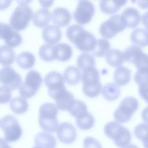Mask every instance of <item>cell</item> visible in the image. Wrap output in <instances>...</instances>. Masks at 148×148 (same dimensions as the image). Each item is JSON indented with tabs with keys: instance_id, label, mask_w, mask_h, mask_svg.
<instances>
[{
	"instance_id": "obj_1",
	"label": "cell",
	"mask_w": 148,
	"mask_h": 148,
	"mask_svg": "<svg viewBox=\"0 0 148 148\" xmlns=\"http://www.w3.org/2000/svg\"><path fill=\"white\" fill-rule=\"evenodd\" d=\"M66 35L68 39L83 52L92 51L97 45V40L94 35L79 24L68 27Z\"/></svg>"
},
{
	"instance_id": "obj_2",
	"label": "cell",
	"mask_w": 148,
	"mask_h": 148,
	"mask_svg": "<svg viewBox=\"0 0 148 148\" xmlns=\"http://www.w3.org/2000/svg\"><path fill=\"white\" fill-rule=\"evenodd\" d=\"M39 111L38 121L40 128L47 132H56L60 125L57 118L58 108L56 105L50 102L44 103L40 105Z\"/></svg>"
},
{
	"instance_id": "obj_3",
	"label": "cell",
	"mask_w": 148,
	"mask_h": 148,
	"mask_svg": "<svg viewBox=\"0 0 148 148\" xmlns=\"http://www.w3.org/2000/svg\"><path fill=\"white\" fill-rule=\"evenodd\" d=\"M82 90L90 98L97 97L102 90L99 80V74L95 67H90L83 70L82 74Z\"/></svg>"
},
{
	"instance_id": "obj_4",
	"label": "cell",
	"mask_w": 148,
	"mask_h": 148,
	"mask_svg": "<svg viewBox=\"0 0 148 148\" xmlns=\"http://www.w3.org/2000/svg\"><path fill=\"white\" fill-rule=\"evenodd\" d=\"M104 132L119 147H124L130 145L131 140L130 131L116 121L106 123L104 127Z\"/></svg>"
},
{
	"instance_id": "obj_5",
	"label": "cell",
	"mask_w": 148,
	"mask_h": 148,
	"mask_svg": "<svg viewBox=\"0 0 148 148\" xmlns=\"http://www.w3.org/2000/svg\"><path fill=\"white\" fill-rule=\"evenodd\" d=\"M18 2L20 4L12 14L9 23L14 29L21 31L27 28L34 16L33 11L27 3V1H19Z\"/></svg>"
},
{
	"instance_id": "obj_6",
	"label": "cell",
	"mask_w": 148,
	"mask_h": 148,
	"mask_svg": "<svg viewBox=\"0 0 148 148\" xmlns=\"http://www.w3.org/2000/svg\"><path fill=\"white\" fill-rule=\"evenodd\" d=\"M42 82V77L38 71H29L25 76V80L19 87L20 95L25 98L32 97L39 90Z\"/></svg>"
},
{
	"instance_id": "obj_7",
	"label": "cell",
	"mask_w": 148,
	"mask_h": 148,
	"mask_svg": "<svg viewBox=\"0 0 148 148\" xmlns=\"http://www.w3.org/2000/svg\"><path fill=\"white\" fill-rule=\"evenodd\" d=\"M139 103L138 100L133 97H127L121 101L118 108L113 113L115 120L120 123L128 121L134 113L138 109Z\"/></svg>"
},
{
	"instance_id": "obj_8",
	"label": "cell",
	"mask_w": 148,
	"mask_h": 148,
	"mask_svg": "<svg viewBox=\"0 0 148 148\" xmlns=\"http://www.w3.org/2000/svg\"><path fill=\"white\" fill-rule=\"evenodd\" d=\"M1 128L5 139L9 142L18 140L22 135L23 130L17 120L12 115H6L1 119Z\"/></svg>"
},
{
	"instance_id": "obj_9",
	"label": "cell",
	"mask_w": 148,
	"mask_h": 148,
	"mask_svg": "<svg viewBox=\"0 0 148 148\" xmlns=\"http://www.w3.org/2000/svg\"><path fill=\"white\" fill-rule=\"evenodd\" d=\"M126 27L121 15L113 14L103 22L99 27L100 34L105 39H110Z\"/></svg>"
},
{
	"instance_id": "obj_10",
	"label": "cell",
	"mask_w": 148,
	"mask_h": 148,
	"mask_svg": "<svg viewBox=\"0 0 148 148\" xmlns=\"http://www.w3.org/2000/svg\"><path fill=\"white\" fill-rule=\"evenodd\" d=\"M123 53L124 61L134 64L137 69L148 67V54L143 53L140 47L131 45L126 48Z\"/></svg>"
},
{
	"instance_id": "obj_11",
	"label": "cell",
	"mask_w": 148,
	"mask_h": 148,
	"mask_svg": "<svg viewBox=\"0 0 148 148\" xmlns=\"http://www.w3.org/2000/svg\"><path fill=\"white\" fill-rule=\"evenodd\" d=\"M95 12L94 4L90 1H79L73 13L75 21L80 25L89 23Z\"/></svg>"
},
{
	"instance_id": "obj_12",
	"label": "cell",
	"mask_w": 148,
	"mask_h": 148,
	"mask_svg": "<svg viewBox=\"0 0 148 148\" xmlns=\"http://www.w3.org/2000/svg\"><path fill=\"white\" fill-rule=\"evenodd\" d=\"M45 85L48 87L49 95L53 99L60 92L66 89L64 77L58 72L51 71L45 77Z\"/></svg>"
},
{
	"instance_id": "obj_13",
	"label": "cell",
	"mask_w": 148,
	"mask_h": 148,
	"mask_svg": "<svg viewBox=\"0 0 148 148\" xmlns=\"http://www.w3.org/2000/svg\"><path fill=\"white\" fill-rule=\"evenodd\" d=\"M0 81L1 84L11 90L20 87L22 79L20 75L10 66L2 68L0 71Z\"/></svg>"
},
{
	"instance_id": "obj_14",
	"label": "cell",
	"mask_w": 148,
	"mask_h": 148,
	"mask_svg": "<svg viewBox=\"0 0 148 148\" xmlns=\"http://www.w3.org/2000/svg\"><path fill=\"white\" fill-rule=\"evenodd\" d=\"M0 37L10 47H16L21 44L23 39L20 34L9 25L1 23Z\"/></svg>"
},
{
	"instance_id": "obj_15",
	"label": "cell",
	"mask_w": 148,
	"mask_h": 148,
	"mask_svg": "<svg viewBox=\"0 0 148 148\" xmlns=\"http://www.w3.org/2000/svg\"><path fill=\"white\" fill-rule=\"evenodd\" d=\"M57 136L58 140L65 144H71L77 138V131L75 127L68 122L61 123L57 131Z\"/></svg>"
},
{
	"instance_id": "obj_16",
	"label": "cell",
	"mask_w": 148,
	"mask_h": 148,
	"mask_svg": "<svg viewBox=\"0 0 148 148\" xmlns=\"http://www.w3.org/2000/svg\"><path fill=\"white\" fill-rule=\"evenodd\" d=\"M51 20L54 25L57 27H65L70 23L71 14L67 9L63 7H58L51 12Z\"/></svg>"
},
{
	"instance_id": "obj_17",
	"label": "cell",
	"mask_w": 148,
	"mask_h": 148,
	"mask_svg": "<svg viewBox=\"0 0 148 148\" xmlns=\"http://www.w3.org/2000/svg\"><path fill=\"white\" fill-rule=\"evenodd\" d=\"M54 99L55 100L56 105L58 109L67 111L70 109L76 100L73 95L66 89L57 94Z\"/></svg>"
},
{
	"instance_id": "obj_18",
	"label": "cell",
	"mask_w": 148,
	"mask_h": 148,
	"mask_svg": "<svg viewBox=\"0 0 148 148\" xmlns=\"http://www.w3.org/2000/svg\"><path fill=\"white\" fill-rule=\"evenodd\" d=\"M121 16L126 27L131 28H136L141 20V16L139 11L133 7L125 9L122 12Z\"/></svg>"
},
{
	"instance_id": "obj_19",
	"label": "cell",
	"mask_w": 148,
	"mask_h": 148,
	"mask_svg": "<svg viewBox=\"0 0 148 148\" xmlns=\"http://www.w3.org/2000/svg\"><path fill=\"white\" fill-rule=\"evenodd\" d=\"M35 146L39 148H56L57 141L55 137L49 132H40L34 136Z\"/></svg>"
},
{
	"instance_id": "obj_20",
	"label": "cell",
	"mask_w": 148,
	"mask_h": 148,
	"mask_svg": "<svg viewBox=\"0 0 148 148\" xmlns=\"http://www.w3.org/2000/svg\"><path fill=\"white\" fill-rule=\"evenodd\" d=\"M61 36V29L54 25H50L44 28L42 32L43 39L47 44L49 45L57 43L60 40Z\"/></svg>"
},
{
	"instance_id": "obj_21",
	"label": "cell",
	"mask_w": 148,
	"mask_h": 148,
	"mask_svg": "<svg viewBox=\"0 0 148 148\" xmlns=\"http://www.w3.org/2000/svg\"><path fill=\"white\" fill-rule=\"evenodd\" d=\"M51 19V13L47 8H41L34 14L32 21L34 24L38 27H46Z\"/></svg>"
},
{
	"instance_id": "obj_22",
	"label": "cell",
	"mask_w": 148,
	"mask_h": 148,
	"mask_svg": "<svg viewBox=\"0 0 148 148\" xmlns=\"http://www.w3.org/2000/svg\"><path fill=\"white\" fill-rule=\"evenodd\" d=\"M130 39L134 45L139 47L148 46V32L143 28H136L132 31Z\"/></svg>"
},
{
	"instance_id": "obj_23",
	"label": "cell",
	"mask_w": 148,
	"mask_h": 148,
	"mask_svg": "<svg viewBox=\"0 0 148 148\" xmlns=\"http://www.w3.org/2000/svg\"><path fill=\"white\" fill-rule=\"evenodd\" d=\"M127 3V1L120 0H103L99 2V8L101 10L107 14H113Z\"/></svg>"
},
{
	"instance_id": "obj_24",
	"label": "cell",
	"mask_w": 148,
	"mask_h": 148,
	"mask_svg": "<svg viewBox=\"0 0 148 148\" xmlns=\"http://www.w3.org/2000/svg\"><path fill=\"white\" fill-rule=\"evenodd\" d=\"M105 57L108 64L114 67L121 66L124 61L123 53L118 49H109Z\"/></svg>"
},
{
	"instance_id": "obj_25",
	"label": "cell",
	"mask_w": 148,
	"mask_h": 148,
	"mask_svg": "<svg viewBox=\"0 0 148 148\" xmlns=\"http://www.w3.org/2000/svg\"><path fill=\"white\" fill-rule=\"evenodd\" d=\"M64 77L69 85L77 84L82 79L80 69L75 66H68L64 71Z\"/></svg>"
},
{
	"instance_id": "obj_26",
	"label": "cell",
	"mask_w": 148,
	"mask_h": 148,
	"mask_svg": "<svg viewBox=\"0 0 148 148\" xmlns=\"http://www.w3.org/2000/svg\"><path fill=\"white\" fill-rule=\"evenodd\" d=\"M131 71L125 66L117 68L113 74L115 83L120 86L126 85L131 80Z\"/></svg>"
},
{
	"instance_id": "obj_27",
	"label": "cell",
	"mask_w": 148,
	"mask_h": 148,
	"mask_svg": "<svg viewBox=\"0 0 148 148\" xmlns=\"http://www.w3.org/2000/svg\"><path fill=\"white\" fill-rule=\"evenodd\" d=\"M72 55V49L70 45L60 43L55 46V58L60 61L69 60Z\"/></svg>"
},
{
	"instance_id": "obj_28",
	"label": "cell",
	"mask_w": 148,
	"mask_h": 148,
	"mask_svg": "<svg viewBox=\"0 0 148 148\" xmlns=\"http://www.w3.org/2000/svg\"><path fill=\"white\" fill-rule=\"evenodd\" d=\"M101 92L105 99L114 101L119 98L120 94V89L116 83L110 82L103 86Z\"/></svg>"
},
{
	"instance_id": "obj_29",
	"label": "cell",
	"mask_w": 148,
	"mask_h": 148,
	"mask_svg": "<svg viewBox=\"0 0 148 148\" xmlns=\"http://www.w3.org/2000/svg\"><path fill=\"white\" fill-rule=\"evenodd\" d=\"M35 62V58L33 54L29 51H23L17 55L16 62L21 68L27 69L32 68Z\"/></svg>"
},
{
	"instance_id": "obj_30",
	"label": "cell",
	"mask_w": 148,
	"mask_h": 148,
	"mask_svg": "<svg viewBox=\"0 0 148 148\" xmlns=\"http://www.w3.org/2000/svg\"><path fill=\"white\" fill-rule=\"evenodd\" d=\"M15 60V53L12 47L2 45L0 49V62L2 65H10Z\"/></svg>"
},
{
	"instance_id": "obj_31",
	"label": "cell",
	"mask_w": 148,
	"mask_h": 148,
	"mask_svg": "<svg viewBox=\"0 0 148 148\" xmlns=\"http://www.w3.org/2000/svg\"><path fill=\"white\" fill-rule=\"evenodd\" d=\"M10 109L16 114H20L25 113L28 108V103L25 98L16 97L10 102Z\"/></svg>"
},
{
	"instance_id": "obj_32",
	"label": "cell",
	"mask_w": 148,
	"mask_h": 148,
	"mask_svg": "<svg viewBox=\"0 0 148 148\" xmlns=\"http://www.w3.org/2000/svg\"><path fill=\"white\" fill-rule=\"evenodd\" d=\"M76 125L77 127L83 130L91 129L94 124V118L88 111L76 118Z\"/></svg>"
},
{
	"instance_id": "obj_33",
	"label": "cell",
	"mask_w": 148,
	"mask_h": 148,
	"mask_svg": "<svg viewBox=\"0 0 148 148\" xmlns=\"http://www.w3.org/2000/svg\"><path fill=\"white\" fill-rule=\"evenodd\" d=\"M77 64L79 69L84 70L90 67H94L95 65V60L92 55L83 53L79 54L77 58Z\"/></svg>"
},
{
	"instance_id": "obj_34",
	"label": "cell",
	"mask_w": 148,
	"mask_h": 148,
	"mask_svg": "<svg viewBox=\"0 0 148 148\" xmlns=\"http://www.w3.org/2000/svg\"><path fill=\"white\" fill-rule=\"evenodd\" d=\"M39 54L43 60L52 61L55 58V46L49 44L42 45L39 49Z\"/></svg>"
},
{
	"instance_id": "obj_35",
	"label": "cell",
	"mask_w": 148,
	"mask_h": 148,
	"mask_svg": "<svg viewBox=\"0 0 148 148\" xmlns=\"http://www.w3.org/2000/svg\"><path fill=\"white\" fill-rule=\"evenodd\" d=\"M110 47V44L106 39L100 38L97 39V45L91 53L92 55L96 57H102L105 56Z\"/></svg>"
},
{
	"instance_id": "obj_36",
	"label": "cell",
	"mask_w": 148,
	"mask_h": 148,
	"mask_svg": "<svg viewBox=\"0 0 148 148\" xmlns=\"http://www.w3.org/2000/svg\"><path fill=\"white\" fill-rule=\"evenodd\" d=\"M87 111V108L86 103L80 100L76 99L73 105L68 112L76 119Z\"/></svg>"
},
{
	"instance_id": "obj_37",
	"label": "cell",
	"mask_w": 148,
	"mask_h": 148,
	"mask_svg": "<svg viewBox=\"0 0 148 148\" xmlns=\"http://www.w3.org/2000/svg\"><path fill=\"white\" fill-rule=\"evenodd\" d=\"M134 80L139 86L148 84V67L137 69L134 75Z\"/></svg>"
},
{
	"instance_id": "obj_38",
	"label": "cell",
	"mask_w": 148,
	"mask_h": 148,
	"mask_svg": "<svg viewBox=\"0 0 148 148\" xmlns=\"http://www.w3.org/2000/svg\"><path fill=\"white\" fill-rule=\"evenodd\" d=\"M134 132L135 136L139 140H141L142 138L148 132V124H139L134 128Z\"/></svg>"
},
{
	"instance_id": "obj_39",
	"label": "cell",
	"mask_w": 148,
	"mask_h": 148,
	"mask_svg": "<svg viewBox=\"0 0 148 148\" xmlns=\"http://www.w3.org/2000/svg\"><path fill=\"white\" fill-rule=\"evenodd\" d=\"M11 90L5 86L0 87V102L1 103L8 102L11 99Z\"/></svg>"
},
{
	"instance_id": "obj_40",
	"label": "cell",
	"mask_w": 148,
	"mask_h": 148,
	"mask_svg": "<svg viewBox=\"0 0 148 148\" xmlns=\"http://www.w3.org/2000/svg\"><path fill=\"white\" fill-rule=\"evenodd\" d=\"M84 148H102L101 143L95 138L86 137L83 140Z\"/></svg>"
},
{
	"instance_id": "obj_41",
	"label": "cell",
	"mask_w": 148,
	"mask_h": 148,
	"mask_svg": "<svg viewBox=\"0 0 148 148\" xmlns=\"http://www.w3.org/2000/svg\"><path fill=\"white\" fill-rule=\"evenodd\" d=\"M139 92L141 98L148 103V84L139 86Z\"/></svg>"
},
{
	"instance_id": "obj_42",
	"label": "cell",
	"mask_w": 148,
	"mask_h": 148,
	"mask_svg": "<svg viewBox=\"0 0 148 148\" xmlns=\"http://www.w3.org/2000/svg\"><path fill=\"white\" fill-rule=\"evenodd\" d=\"M141 21L146 28L145 29L148 32V12L145 13L141 16Z\"/></svg>"
},
{
	"instance_id": "obj_43",
	"label": "cell",
	"mask_w": 148,
	"mask_h": 148,
	"mask_svg": "<svg viewBox=\"0 0 148 148\" xmlns=\"http://www.w3.org/2000/svg\"><path fill=\"white\" fill-rule=\"evenodd\" d=\"M142 118L145 123L148 124V106H146L142 112Z\"/></svg>"
},
{
	"instance_id": "obj_44",
	"label": "cell",
	"mask_w": 148,
	"mask_h": 148,
	"mask_svg": "<svg viewBox=\"0 0 148 148\" xmlns=\"http://www.w3.org/2000/svg\"><path fill=\"white\" fill-rule=\"evenodd\" d=\"M137 3L138 6L142 9L148 8V1H138Z\"/></svg>"
},
{
	"instance_id": "obj_45",
	"label": "cell",
	"mask_w": 148,
	"mask_h": 148,
	"mask_svg": "<svg viewBox=\"0 0 148 148\" xmlns=\"http://www.w3.org/2000/svg\"><path fill=\"white\" fill-rule=\"evenodd\" d=\"M145 148H148V133H147L141 139Z\"/></svg>"
},
{
	"instance_id": "obj_46",
	"label": "cell",
	"mask_w": 148,
	"mask_h": 148,
	"mask_svg": "<svg viewBox=\"0 0 148 148\" xmlns=\"http://www.w3.org/2000/svg\"><path fill=\"white\" fill-rule=\"evenodd\" d=\"M1 148H12L10 147L8 144L7 141L3 138L1 139Z\"/></svg>"
},
{
	"instance_id": "obj_47",
	"label": "cell",
	"mask_w": 148,
	"mask_h": 148,
	"mask_svg": "<svg viewBox=\"0 0 148 148\" xmlns=\"http://www.w3.org/2000/svg\"><path fill=\"white\" fill-rule=\"evenodd\" d=\"M42 6L45 7H48L52 5L53 1H39Z\"/></svg>"
},
{
	"instance_id": "obj_48",
	"label": "cell",
	"mask_w": 148,
	"mask_h": 148,
	"mask_svg": "<svg viewBox=\"0 0 148 148\" xmlns=\"http://www.w3.org/2000/svg\"><path fill=\"white\" fill-rule=\"evenodd\" d=\"M123 148H138V147L135 145H133V144H130L128 145H127V146L125 147H124Z\"/></svg>"
},
{
	"instance_id": "obj_49",
	"label": "cell",
	"mask_w": 148,
	"mask_h": 148,
	"mask_svg": "<svg viewBox=\"0 0 148 148\" xmlns=\"http://www.w3.org/2000/svg\"><path fill=\"white\" fill-rule=\"evenodd\" d=\"M32 148H39V147H37V146H34V147H33Z\"/></svg>"
}]
</instances>
